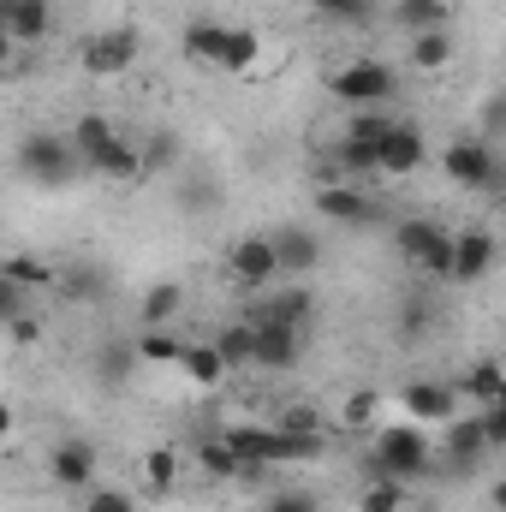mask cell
Masks as SVG:
<instances>
[{"mask_svg":"<svg viewBox=\"0 0 506 512\" xmlns=\"http://www.w3.org/2000/svg\"><path fill=\"white\" fill-rule=\"evenodd\" d=\"M227 447L251 465V471H262V465H274V447H280V429H262V423H233L227 429Z\"/></svg>","mask_w":506,"mask_h":512,"instance_id":"cell-19","label":"cell"},{"mask_svg":"<svg viewBox=\"0 0 506 512\" xmlns=\"http://www.w3.org/2000/svg\"><path fill=\"white\" fill-rule=\"evenodd\" d=\"M227 358H221V346L215 340H185V358H179V376L191 387H221L227 382Z\"/></svg>","mask_w":506,"mask_h":512,"instance_id":"cell-17","label":"cell"},{"mask_svg":"<svg viewBox=\"0 0 506 512\" xmlns=\"http://www.w3.org/2000/svg\"><path fill=\"white\" fill-rule=\"evenodd\" d=\"M358 512H405V483H399V477H370Z\"/></svg>","mask_w":506,"mask_h":512,"instance_id":"cell-34","label":"cell"},{"mask_svg":"<svg viewBox=\"0 0 506 512\" xmlns=\"http://www.w3.org/2000/svg\"><path fill=\"white\" fill-rule=\"evenodd\" d=\"M96 179H114V185H131V179H143V143H126V137H114V143H102L90 161H84Z\"/></svg>","mask_w":506,"mask_h":512,"instance_id":"cell-15","label":"cell"},{"mask_svg":"<svg viewBox=\"0 0 506 512\" xmlns=\"http://www.w3.org/2000/svg\"><path fill=\"white\" fill-rule=\"evenodd\" d=\"M137 358H143V364H173V370H179L185 340H173L167 328H143V334H137Z\"/></svg>","mask_w":506,"mask_h":512,"instance_id":"cell-32","label":"cell"},{"mask_svg":"<svg viewBox=\"0 0 506 512\" xmlns=\"http://www.w3.org/2000/svg\"><path fill=\"white\" fill-rule=\"evenodd\" d=\"M114 137H120V131H114V120H108V114H84V120H78V131H72V143H78V155H84V161H90L102 143H114Z\"/></svg>","mask_w":506,"mask_h":512,"instance_id":"cell-36","label":"cell"},{"mask_svg":"<svg viewBox=\"0 0 506 512\" xmlns=\"http://www.w3.org/2000/svg\"><path fill=\"white\" fill-rule=\"evenodd\" d=\"M393 24L423 36V30H447V0H393Z\"/></svg>","mask_w":506,"mask_h":512,"instance_id":"cell-23","label":"cell"},{"mask_svg":"<svg viewBox=\"0 0 506 512\" xmlns=\"http://www.w3.org/2000/svg\"><path fill=\"white\" fill-rule=\"evenodd\" d=\"M274 256H280V274L292 280V274H310L316 262H322V239L310 233V227H280L274 233Z\"/></svg>","mask_w":506,"mask_h":512,"instance_id":"cell-16","label":"cell"},{"mask_svg":"<svg viewBox=\"0 0 506 512\" xmlns=\"http://www.w3.org/2000/svg\"><path fill=\"white\" fill-rule=\"evenodd\" d=\"M393 245H399V256H405L411 268H423L429 280H453V245H459V233H447L441 221L411 215V221L393 227Z\"/></svg>","mask_w":506,"mask_h":512,"instance_id":"cell-2","label":"cell"},{"mask_svg":"<svg viewBox=\"0 0 506 512\" xmlns=\"http://www.w3.org/2000/svg\"><path fill=\"white\" fill-rule=\"evenodd\" d=\"M66 292H102V274H90V268H72V274H66Z\"/></svg>","mask_w":506,"mask_h":512,"instance_id":"cell-46","label":"cell"},{"mask_svg":"<svg viewBox=\"0 0 506 512\" xmlns=\"http://www.w3.org/2000/svg\"><path fill=\"white\" fill-rule=\"evenodd\" d=\"M316 209H322L328 221H340V227H364V221L376 215V203H370L364 191H352V185H316Z\"/></svg>","mask_w":506,"mask_h":512,"instance_id":"cell-18","label":"cell"},{"mask_svg":"<svg viewBox=\"0 0 506 512\" xmlns=\"http://www.w3.org/2000/svg\"><path fill=\"white\" fill-rule=\"evenodd\" d=\"M489 501H495V512H506V477L495 483V489H489Z\"/></svg>","mask_w":506,"mask_h":512,"instance_id":"cell-48","label":"cell"},{"mask_svg":"<svg viewBox=\"0 0 506 512\" xmlns=\"http://www.w3.org/2000/svg\"><path fill=\"white\" fill-rule=\"evenodd\" d=\"M173 477H179V453H173V447H149V453H143V489H149V495H167Z\"/></svg>","mask_w":506,"mask_h":512,"instance_id":"cell-33","label":"cell"},{"mask_svg":"<svg viewBox=\"0 0 506 512\" xmlns=\"http://www.w3.org/2000/svg\"><path fill=\"white\" fill-rule=\"evenodd\" d=\"M459 387L447 382H405V393H399V405H405V417L411 423H453L459 417Z\"/></svg>","mask_w":506,"mask_h":512,"instance_id":"cell-10","label":"cell"},{"mask_svg":"<svg viewBox=\"0 0 506 512\" xmlns=\"http://www.w3.org/2000/svg\"><path fill=\"white\" fill-rule=\"evenodd\" d=\"M393 126H399L393 114H381V108H358L352 126H346V137H358V143H387V131Z\"/></svg>","mask_w":506,"mask_h":512,"instance_id":"cell-38","label":"cell"},{"mask_svg":"<svg viewBox=\"0 0 506 512\" xmlns=\"http://www.w3.org/2000/svg\"><path fill=\"white\" fill-rule=\"evenodd\" d=\"M435 465V447H429V435L417 429V423H381L376 441H370V477H399V483H411V477H423Z\"/></svg>","mask_w":506,"mask_h":512,"instance_id":"cell-1","label":"cell"},{"mask_svg":"<svg viewBox=\"0 0 506 512\" xmlns=\"http://www.w3.org/2000/svg\"><path fill=\"white\" fill-rule=\"evenodd\" d=\"M483 429H489V441H495V447H506V399L483 405Z\"/></svg>","mask_w":506,"mask_h":512,"instance_id":"cell-45","label":"cell"},{"mask_svg":"<svg viewBox=\"0 0 506 512\" xmlns=\"http://www.w3.org/2000/svg\"><path fill=\"white\" fill-rule=\"evenodd\" d=\"M501 399H506V387H501Z\"/></svg>","mask_w":506,"mask_h":512,"instance_id":"cell-49","label":"cell"},{"mask_svg":"<svg viewBox=\"0 0 506 512\" xmlns=\"http://www.w3.org/2000/svg\"><path fill=\"white\" fill-rule=\"evenodd\" d=\"M84 512H137V501H131L126 489H114V483H96L90 501H84Z\"/></svg>","mask_w":506,"mask_h":512,"instance_id":"cell-42","label":"cell"},{"mask_svg":"<svg viewBox=\"0 0 506 512\" xmlns=\"http://www.w3.org/2000/svg\"><path fill=\"white\" fill-rule=\"evenodd\" d=\"M441 447H447V465H453V471H471V465L495 447V441H489V429H483V411H477V417H453Z\"/></svg>","mask_w":506,"mask_h":512,"instance_id":"cell-14","label":"cell"},{"mask_svg":"<svg viewBox=\"0 0 506 512\" xmlns=\"http://www.w3.org/2000/svg\"><path fill=\"white\" fill-rule=\"evenodd\" d=\"M197 465H203L209 477H251V465H245V459H239V453L227 447V435L203 441V447H197Z\"/></svg>","mask_w":506,"mask_h":512,"instance_id":"cell-31","label":"cell"},{"mask_svg":"<svg viewBox=\"0 0 506 512\" xmlns=\"http://www.w3.org/2000/svg\"><path fill=\"white\" fill-rule=\"evenodd\" d=\"M173 167H179V137L173 131H155L143 143V173H173Z\"/></svg>","mask_w":506,"mask_h":512,"instance_id":"cell-37","label":"cell"},{"mask_svg":"<svg viewBox=\"0 0 506 512\" xmlns=\"http://www.w3.org/2000/svg\"><path fill=\"white\" fill-rule=\"evenodd\" d=\"M0 30H6V42L36 48L54 30V6L48 0H0Z\"/></svg>","mask_w":506,"mask_h":512,"instance_id":"cell-9","label":"cell"},{"mask_svg":"<svg viewBox=\"0 0 506 512\" xmlns=\"http://www.w3.org/2000/svg\"><path fill=\"white\" fill-rule=\"evenodd\" d=\"M423 161H429V143H423V131L399 120V126L387 131V143H381V173H387V179H411Z\"/></svg>","mask_w":506,"mask_h":512,"instance_id":"cell-13","label":"cell"},{"mask_svg":"<svg viewBox=\"0 0 506 512\" xmlns=\"http://www.w3.org/2000/svg\"><path fill=\"white\" fill-rule=\"evenodd\" d=\"M256 60H262V42H256V30H245V24H227V42H221V60H215V72H251Z\"/></svg>","mask_w":506,"mask_h":512,"instance_id":"cell-22","label":"cell"},{"mask_svg":"<svg viewBox=\"0 0 506 512\" xmlns=\"http://www.w3.org/2000/svg\"><path fill=\"white\" fill-rule=\"evenodd\" d=\"M227 274H233L245 292H262L268 280H280L274 239H262V233H251V239H233V245H227Z\"/></svg>","mask_w":506,"mask_h":512,"instance_id":"cell-8","label":"cell"},{"mask_svg":"<svg viewBox=\"0 0 506 512\" xmlns=\"http://www.w3.org/2000/svg\"><path fill=\"white\" fill-rule=\"evenodd\" d=\"M501 161L506 155L489 143V137H453V143L441 149V173H447V185H459V191H471V197H483V191L495 185Z\"/></svg>","mask_w":506,"mask_h":512,"instance_id":"cell-3","label":"cell"},{"mask_svg":"<svg viewBox=\"0 0 506 512\" xmlns=\"http://www.w3.org/2000/svg\"><path fill=\"white\" fill-rule=\"evenodd\" d=\"M298 358H304V328L274 322V316H256V370L286 376V370H298Z\"/></svg>","mask_w":506,"mask_h":512,"instance_id":"cell-7","label":"cell"},{"mask_svg":"<svg viewBox=\"0 0 506 512\" xmlns=\"http://www.w3.org/2000/svg\"><path fill=\"white\" fill-rule=\"evenodd\" d=\"M221 42H227V24H221V18H191V24H185V54H191V60L215 66V60H221Z\"/></svg>","mask_w":506,"mask_h":512,"instance_id":"cell-24","label":"cell"},{"mask_svg":"<svg viewBox=\"0 0 506 512\" xmlns=\"http://www.w3.org/2000/svg\"><path fill=\"white\" fill-rule=\"evenodd\" d=\"M328 90H334V102H346V108H387L393 90H399V78H393V66H381V60H352V66H340V72L328 78Z\"/></svg>","mask_w":506,"mask_h":512,"instance_id":"cell-5","label":"cell"},{"mask_svg":"<svg viewBox=\"0 0 506 512\" xmlns=\"http://www.w3.org/2000/svg\"><path fill=\"white\" fill-rule=\"evenodd\" d=\"M48 477L60 489H96V441H60L48 453Z\"/></svg>","mask_w":506,"mask_h":512,"instance_id":"cell-12","label":"cell"},{"mask_svg":"<svg viewBox=\"0 0 506 512\" xmlns=\"http://www.w3.org/2000/svg\"><path fill=\"white\" fill-rule=\"evenodd\" d=\"M477 137H489V143L506 137V90H495V96L477 102Z\"/></svg>","mask_w":506,"mask_h":512,"instance_id":"cell-39","label":"cell"},{"mask_svg":"<svg viewBox=\"0 0 506 512\" xmlns=\"http://www.w3.org/2000/svg\"><path fill=\"white\" fill-rule=\"evenodd\" d=\"M0 274H6V280H18V286H30V292H48V286H60V268H54V262H36V256H6V262H0Z\"/></svg>","mask_w":506,"mask_h":512,"instance_id":"cell-27","label":"cell"},{"mask_svg":"<svg viewBox=\"0 0 506 512\" xmlns=\"http://www.w3.org/2000/svg\"><path fill=\"white\" fill-rule=\"evenodd\" d=\"M18 167H24V179H36V185H66V179L84 167V155H78V143H72V137L30 131V137L18 143Z\"/></svg>","mask_w":506,"mask_h":512,"instance_id":"cell-4","label":"cell"},{"mask_svg":"<svg viewBox=\"0 0 506 512\" xmlns=\"http://www.w3.org/2000/svg\"><path fill=\"white\" fill-rule=\"evenodd\" d=\"M495 262H501V239L489 227H465L459 233V245H453V280L459 286H477Z\"/></svg>","mask_w":506,"mask_h":512,"instance_id":"cell-11","label":"cell"},{"mask_svg":"<svg viewBox=\"0 0 506 512\" xmlns=\"http://www.w3.org/2000/svg\"><path fill=\"white\" fill-rule=\"evenodd\" d=\"M268 512H322V507L304 489H280V495H268Z\"/></svg>","mask_w":506,"mask_h":512,"instance_id":"cell-44","label":"cell"},{"mask_svg":"<svg viewBox=\"0 0 506 512\" xmlns=\"http://www.w3.org/2000/svg\"><path fill=\"white\" fill-rule=\"evenodd\" d=\"M322 447H328L322 423H316V429H292V423H280V447H274V465H304V459H322Z\"/></svg>","mask_w":506,"mask_h":512,"instance_id":"cell-21","label":"cell"},{"mask_svg":"<svg viewBox=\"0 0 506 512\" xmlns=\"http://www.w3.org/2000/svg\"><path fill=\"white\" fill-rule=\"evenodd\" d=\"M429 328H435V304H429L423 292H411V298L399 304V334H405V340H423Z\"/></svg>","mask_w":506,"mask_h":512,"instance_id":"cell-35","label":"cell"},{"mask_svg":"<svg viewBox=\"0 0 506 512\" xmlns=\"http://www.w3.org/2000/svg\"><path fill=\"white\" fill-rule=\"evenodd\" d=\"M376 411H381V393H376V387H358V393L346 399V429H370V423H376Z\"/></svg>","mask_w":506,"mask_h":512,"instance_id":"cell-40","label":"cell"},{"mask_svg":"<svg viewBox=\"0 0 506 512\" xmlns=\"http://www.w3.org/2000/svg\"><path fill=\"white\" fill-rule=\"evenodd\" d=\"M137 54H143V36H137L131 24H114V30H96L78 60H84L90 78H120V72L137 66Z\"/></svg>","mask_w":506,"mask_h":512,"instance_id":"cell-6","label":"cell"},{"mask_svg":"<svg viewBox=\"0 0 506 512\" xmlns=\"http://www.w3.org/2000/svg\"><path fill=\"white\" fill-rule=\"evenodd\" d=\"M179 310H185V286H179V280H155V286L143 292V304H137L143 328H167Z\"/></svg>","mask_w":506,"mask_h":512,"instance_id":"cell-20","label":"cell"},{"mask_svg":"<svg viewBox=\"0 0 506 512\" xmlns=\"http://www.w3.org/2000/svg\"><path fill=\"white\" fill-rule=\"evenodd\" d=\"M24 310H30V286H18V280H6V274H0V316H6V322H18Z\"/></svg>","mask_w":506,"mask_h":512,"instance_id":"cell-43","label":"cell"},{"mask_svg":"<svg viewBox=\"0 0 506 512\" xmlns=\"http://www.w3.org/2000/svg\"><path fill=\"white\" fill-rule=\"evenodd\" d=\"M411 66H423V72L453 66V36H447V30H423V36H411Z\"/></svg>","mask_w":506,"mask_h":512,"instance_id":"cell-29","label":"cell"},{"mask_svg":"<svg viewBox=\"0 0 506 512\" xmlns=\"http://www.w3.org/2000/svg\"><path fill=\"white\" fill-rule=\"evenodd\" d=\"M215 346H221V358H227L233 370H251L256 364V322H227V328L215 334Z\"/></svg>","mask_w":506,"mask_h":512,"instance_id":"cell-28","label":"cell"},{"mask_svg":"<svg viewBox=\"0 0 506 512\" xmlns=\"http://www.w3.org/2000/svg\"><path fill=\"white\" fill-rule=\"evenodd\" d=\"M310 6L334 24H370V0H310Z\"/></svg>","mask_w":506,"mask_h":512,"instance_id":"cell-41","label":"cell"},{"mask_svg":"<svg viewBox=\"0 0 506 512\" xmlns=\"http://www.w3.org/2000/svg\"><path fill=\"white\" fill-rule=\"evenodd\" d=\"M6 328H12V346H30V340H36V322H30V316H18V322H6Z\"/></svg>","mask_w":506,"mask_h":512,"instance_id":"cell-47","label":"cell"},{"mask_svg":"<svg viewBox=\"0 0 506 512\" xmlns=\"http://www.w3.org/2000/svg\"><path fill=\"white\" fill-rule=\"evenodd\" d=\"M501 387H506V370L495 364V358H483V364H471V370H465L459 393H465V399H477V411H483V405H495V399H501Z\"/></svg>","mask_w":506,"mask_h":512,"instance_id":"cell-26","label":"cell"},{"mask_svg":"<svg viewBox=\"0 0 506 512\" xmlns=\"http://www.w3.org/2000/svg\"><path fill=\"white\" fill-rule=\"evenodd\" d=\"M137 364H143V358H137V340H131V346H126V340H108V346L96 352V382H102V387H120Z\"/></svg>","mask_w":506,"mask_h":512,"instance_id":"cell-25","label":"cell"},{"mask_svg":"<svg viewBox=\"0 0 506 512\" xmlns=\"http://www.w3.org/2000/svg\"><path fill=\"white\" fill-rule=\"evenodd\" d=\"M310 310H316V298H310L304 286H286V292H274V298L262 304V316H274V322H292V328H304V322H310Z\"/></svg>","mask_w":506,"mask_h":512,"instance_id":"cell-30","label":"cell"}]
</instances>
